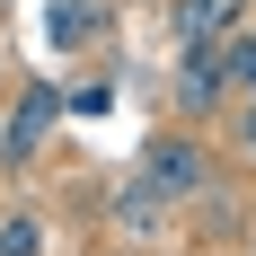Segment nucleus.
Instances as JSON below:
<instances>
[{
	"mask_svg": "<svg viewBox=\"0 0 256 256\" xmlns=\"http://www.w3.org/2000/svg\"><path fill=\"white\" fill-rule=\"evenodd\" d=\"M221 88L230 98H256V26H230L221 36Z\"/></svg>",
	"mask_w": 256,
	"mask_h": 256,
	"instance_id": "obj_5",
	"label": "nucleus"
},
{
	"mask_svg": "<svg viewBox=\"0 0 256 256\" xmlns=\"http://www.w3.org/2000/svg\"><path fill=\"white\" fill-rule=\"evenodd\" d=\"M248 26H256V9H248Z\"/></svg>",
	"mask_w": 256,
	"mask_h": 256,
	"instance_id": "obj_9",
	"label": "nucleus"
},
{
	"mask_svg": "<svg viewBox=\"0 0 256 256\" xmlns=\"http://www.w3.org/2000/svg\"><path fill=\"white\" fill-rule=\"evenodd\" d=\"M53 115H62V88H26V98H18V115H9V142H0V168H9V177H26V168H36V150H44Z\"/></svg>",
	"mask_w": 256,
	"mask_h": 256,
	"instance_id": "obj_2",
	"label": "nucleus"
},
{
	"mask_svg": "<svg viewBox=\"0 0 256 256\" xmlns=\"http://www.w3.org/2000/svg\"><path fill=\"white\" fill-rule=\"evenodd\" d=\"M238 159H248V168H256V98L238 106Z\"/></svg>",
	"mask_w": 256,
	"mask_h": 256,
	"instance_id": "obj_8",
	"label": "nucleus"
},
{
	"mask_svg": "<svg viewBox=\"0 0 256 256\" xmlns=\"http://www.w3.org/2000/svg\"><path fill=\"white\" fill-rule=\"evenodd\" d=\"M212 106H230V88H221V44L177 62V115H212Z\"/></svg>",
	"mask_w": 256,
	"mask_h": 256,
	"instance_id": "obj_4",
	"label": "nucleus"
},
{
	"mask_svg": "<svg viewBox=\"0 0 256 256\" xmlns=\"http://www.w3.org/2000/svg\"><path fill=\"white\" fill-rule=\"evenodd\" d=\"M204 186H212V150L186 142V132H168V142H150L142 168H132V204H194Z\"/></svg>",
	"mask_w": 256,
	"mask_h": 256,
	"instance_id": "obj_1",
	"label": "nucleus"
},
{
	"mask_svg": "<svg viewBox=\"0 0 256 256\" xmlns=\"http://www.w3.org/2000/svg\"><path fill=\"white\" fill-rule=\"evenodd\" d=\"M44 248V221H36V212H9V221H0V256H36Z\"/></svg>",
	"mask_w": 256,
	"mask_h": 256,
	"instance_id": "obj_7",
	"label": "nucleus"
},
{
	"mask_svg": "<svg viewBox=\"0 0 256 256\" xmlns=\"http://www.w3.org/2000/svg\"><path fill=\"white\" fill-rule=\"evenodd\" d=\"M98 18H106L98 0H53V44H62V53H80L88 36H98Z\"/></svg>",
	"mask_w": 256,
	"mask_h": 256,
	"instance_id": "obj_6",
	"label": "nucleus"
},
{
	"mask_svg": "<svg viewBox=\"0 0 256 256\" xmlns=\"http://www.w3.org/2000/svg\"><path fill=\"white\" fill-rule=\"evenodd\" d=\"M238 9H256V0H177V9H168V26H177V44H186V53H212L221 36H230Z\"/></svg>",
	"mask_w": 256,
	"mask_h": 256,
	"instance_id": "obj_3",
	"label": "nucleus"
}]
</instances>
